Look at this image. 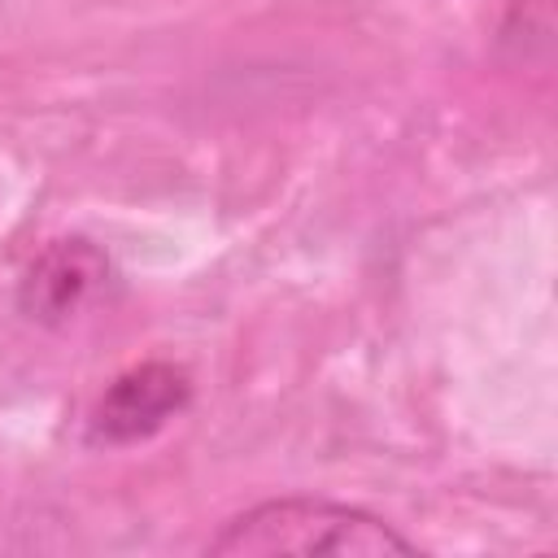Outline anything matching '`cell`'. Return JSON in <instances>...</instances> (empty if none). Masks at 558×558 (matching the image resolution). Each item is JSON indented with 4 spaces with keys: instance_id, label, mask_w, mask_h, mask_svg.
<instances>
[{
    "instance_id": "cell-2",
    "label": "cell",
    "mask_w": 558,
    "mask_h": 558,
    "mask_svg": "<svg viewBox=\"0 0 558 558\" xmlns=\"http://www.w3.org/2000/svg\"><path fill=\"white\" fill-rule=\"evenodd\" d=\"M192 401V379L174 362H144L118 375L92 410L87 440L96 445H135L161 432Z\"/></svg>"
},
{
    "instance_id": "cell-1",
    "label": "cell",
    "mask_w": 558,
    "mask_h": 558,
    "mask_svg": "<svg viewBox=\"0 0 558 558\" xmlns=\"http://www.w3.org/2000/svg\"><path fill=\"white\" fill-rule=\"evenodd\" d=\"M205 554L214 558H405L418 554L392 523L371 510L327 501V497H275L248 506L218 536H209Z\"/></svg>"
},
{
    "instance_id": "cell-3",
    "label": "cell",
    "mask_w": 558,
    "mask_h": 558,
    "mask_svg": "<svg viewBox=\"0 0 558 558\" xmlns=\"http://www.w3.org/2000/svg\"><path fill=\"white\" fill-rule=\"evenodd\" d=\"M109 283V257L92 240H52L17 283V310L39 327L70 323Z\"/></svg>"
}]
</instances>
